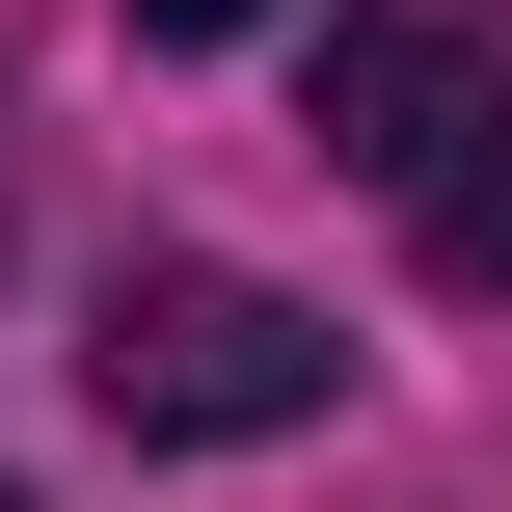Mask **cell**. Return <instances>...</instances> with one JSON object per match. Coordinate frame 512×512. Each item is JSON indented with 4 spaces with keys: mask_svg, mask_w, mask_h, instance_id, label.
<instances>
[{
    "mask_svg": "<svg viewBox=\"0 0 512 512\" xmlns=\"http://www.w3.org/2000/svg\"><path fill=\"white\" fill-rule=\"evenodd\" d=\"M81 378H108V432H324L351 405V324L324 297H270V270H108V324H81Z\"/></svg>",
    "mask_w": 512,
    "mask_h": 512,
    "instance_id": "1",
    "label": "cell"
},
{
    "mask_svg": "<svg viewBox=\"0 0 512 512\" xmlns=\"http://www.w3.org/2000/svg\"><path fill=\"white\" fill-rule=\"evenodd\" d=\"M459 108H486V54H459V27H324V81H297V135H324V162H378V189H432V162H459Z\"/></svg>",
    "mask_w": 512,
    "mask_h": 512,
    "instance_id": "2",
    "label": "cell"
},
{
    "mask_svg": "<svg viewBox=\"0 0 512 512\" xmlns=\"http://www.w3.org/2000/svg\"><path fill=\"white\" fill-rule=\"evenodd\" d=\"M432 243H459V297H512V81L459 108V162H432Z\"/></svg>",
    "mask_w": 512,
    "mask_h": 512,
    "instance_id": "3",
    "label": "cell"
},
{
    "mask_svg": "<svg viewBox=\"0 0 512 512\" xmlns=\"http://www.w3.org/2000/svg\"><path fill=\"white\" fill-rule=\"evenodd\" d=\"M135 27H162V54H216V27H270V0H135Z\"/></svg>",
    "mask_w": 512,
    "mask_h": 512,
    "instance_id": "4",
    "label": "cell"
},
{
    "mask_svg": "<svg viewBox=\"0 0 512 512\" xmlns=\"http://www.w3.org/2000/svg\"><path fill=\"white\" fill-rule=\"evenodd\" d=\"M0 512H27V486H0Z\"/></svg>",
    "mask_w": 512,
    "mask_h": 512,
    "instance_id": "5",
    "label": "cell"
}]
</instances>
